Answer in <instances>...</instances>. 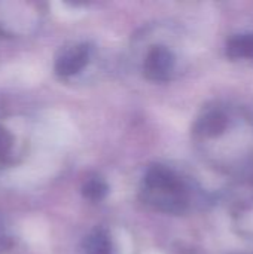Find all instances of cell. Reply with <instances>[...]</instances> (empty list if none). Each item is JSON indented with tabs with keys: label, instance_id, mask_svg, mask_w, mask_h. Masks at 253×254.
I'll return each instance as SVG.
<instances>
[{
	"label": "cell",
	"instance_id": "1",
	"mask_svg": "<svg viewBox=\"0 0 253 254\" xmlns=\"http://www.w3.org/2000/svg\"><path fill=\"white\" fill-rule=\"evenodd\" d=\"M145 186L152 193L158 192L161 196L164 195V199L161 204H164L166 195H169L171 199L177 201L179 204H183V205L186 204L183 188H182L179 177L170 168H167L164 165H154L146 171Z\"/></svg>",
	"mask_w": 253,
	"mask_h": 254
},
{
	"label": "cell",
	"instance_id": "2",
	"mask_svg": "<svg viewBox=\"0 0 253 254\" xmlns=\"http://www.w3.org/2000/svg\"><path fill=\"white\" fill-rule=\"evenodd\" d=\"M91 48L86 43H76L61 49L55 58L54 70L60 77L78 74L89 61Z\"/></svg>",
	"mask_w": 253,
	"mask_h": 254
},
{
	"label": "cell",
	"instance_id": "3",
	"mask_svg": "<svg viewBox=\"0 0 253 254\" xmlns=\"http://www.w3.org/2000/svg\"><path fill=\"white\" fill-rule=\"evenodd\" d=\"M174 67V55L166 46H154L143 63V73L149 80H164Z\"/></svg>",
	"mask_w": 253,
	"mask_h": 254
},
{
	"label": "cell",
	"instance_id": "4",
	"mask_svg": "<svg viewBox=\"0 0 253 254\" xmlns=\"http://www.w3.org/2000/svg\"><path fill=\"white\" fill-rule=\"evenodd\" d=\"M227 55L230 58H253V33L237 34L231 37L227 43Z\"/></svg>",
	"mask_w": 253,
	"mask_h": 254
},
{
	"label": "cell",
	"instance_id": "5",
	"mask_svg": "<svg viewBox=\"0 0 253 254\" xmlns=\"http://www.w3.org/2000/svg\"><path fill=\"white\" fill-rule=\"evenodd\" d=\"M227 116L224 115V112L221 110H212L207 112L198 122V129L207 135V137H213V135H219L225 128H227Z\"/></svg>",
	"mask_w": 253,
	"mask_h": 254
},
{
	"label": "cell",
	"instance_id": "6",
	"mask_svg": "<svg viewBox=\"0 0 253 254\" xmlns=\"http://www.w3.org/2000/svg\"><path fill=\"white\" fill-rule=\"evenodd\" d=\"M85 254H113L112 241L103 229L92 231L85 241Z\"/></svg>",
	"mask_w": 253,
	"mask_h": 254
},
{
	"label": "cell",
	"instance_id": "7",
	"mask_svg": "<svg viewBox=\"0 0 253 254\" xmlns=\"http://www.w3.org/2000/svg\"><path fill=\"white\" fill-rule=\"evenodd\" d=\"M107 190L109 189H107L106 182L103 179H100V177H91L82 186V195L88 201H92V202L101 201L106 196Z\"/></svg>",
	"mask_w": 253,
	"mask_h": 254
},
{
	"label": "cell",
	"instance_id": "8",
	"mask_svg": "<svg viewBox=\"0 0 253 254\" xmlns=\"http://www.w3.org/2000/svg\"><path fill=\"white\" fill-rule=\"evenodd\" d=\"M13 143L15 138L10 131L0 124V162L6 164L10 161V158L13 156Z\"/></svg>",
	"mask_w": 253,
	"mask_h": 254
}]
</instances>
